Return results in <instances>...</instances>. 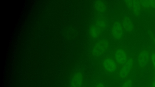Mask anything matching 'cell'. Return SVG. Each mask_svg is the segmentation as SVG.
<instances>
[{"mask_svg":"<svg viewBox=\"0 0 155 87\" xmlns=\"http://www.w3.org/2000/svg\"><path fill=\"white\" fill-rule=\"evenodd\" d=\"M134 62L131 58H128L127 61L118 69L116 75L120 79L124 80L129 75L132 70Z\"/></svg>","mask_w":155,"mask_h":87,"instance_id":"obj_1","label":"cell"},{"mask_svg":"<svg viewBox=\"0 0 155 87\" xmlns=\"http://www.w3.org/2000/svg\"><path fill=\"white\" fill-rule=\"evenodd\" d=\"M102 65L104 70L110 74L117 72L119 69L114 59L111 57L105 58L103 61Z\"/></svg>","mask_w":155,"mask_h":87,"instance_id":"obj_2","label":"cell"},{"mask_svg":"<svg viewBox=\"0 0 155 87\" xmlns=\"http://www.w3.org/2000/svg\"><path fill=\"white\" fill-rule=\"evenodd\" d=\"M109 47L108 41L103 39L98 41L94 46L92 50V54L96 56L103 55L107 50Z\"/></svg>","mask_w":155,"mask_h":87,"instance_id":"obj_3","label":"cell"},{"mask_svg":"<svg viewBox=\"0 0 155 87\" xmlns=\"http://www.w3.org/2000/svg\"><path fill=\"white\" fill-rule=\"evenodd\" d=\"M114 59L119 66L124 64L128 59L125 51L121 48H118L115 51Z\"/></svg>","mask_w":155,"mask_h":87,"instance_id":"obj_4","label":"cell"},{"mask_svg":"<svg viewBox=\"0 0 155 87\" xmlns=\"http://www.w3.org/2000/svg\"><path fill=\"white\" fill-rule=\"evenodd\" d=\"M84 76L80 71L76 72L72 76L70 83V87H81L84 81Z\"/></svg>","mask_w":155,"mask_h":87,"instance_id":"obj_5","label":"cell"},{"mask_svg":"<svg viewBox=\"0 0 155 87\" xmlns=\"http://www.w3.org/2000/svg\"><path fill=\"white\" fill-rule=\"evenodd\" d=\"M113 37L117 39H120L123 37V30L121 24L118 21H115L114 23L111 30Z\"/></svg>","mask_w":155,"mask_h":87,"instance_id":"obj_6","label":"cell"},{"mask_svg":"<svg viewBox=\"0 0 155 87\" xmlns=\"http://www.w3.org/2000/svg\"><path fill=\"white\" fill-rule=\"evenodd\" d=\"M150 58V56L148 52L144 51L141 52L138 56L137 59L139 65L142 67L146 66Z\"/></svg>","mask_w":155,"mask_h":87,"instance_id":"obj_7","label":"cell"},{"mask_svg":"<svg viewBox=\"0 0 155 87\" xmlns=\"http://www.w3.org/2000/svg\"><path fill=\"white\" fill-rule=\"evenodd\" d=\"M102 32V31L95 24L91 27L89 33L91 37L97 38L99 36Z\"/></svg>","mask_w":155,"mask_h":87,"instance_id":"obj_8","label":"cell"},{"mask_svg":"<svg viewBox=\"0 0 155 87\" xmlns=\"http://www.w3.org/2000/svg\"><path fill=\"white\" fill-rule=\"evenodd\" d=\"M95 6L97 10L101 13H103L106 10V5L102 1H97L95 3Z\"/></svg>","mask_w":155,"mask_h":87,"instance_id":"obj_9","label":"cell"},{"mask_svg":"<svg viewBox=\"0 0 155 87\" xmlns=\"http://www.w3.org/2000/svg\"><path fill=\"white\" fill-rule=\"evenodd\" d=\"M140 2L141 5L144 7L155 8V0H142Z\"/></svg>","mask_w":155,"mask_h":87,"instance_id":"obj_10","label":"cell"},{"mask_svg":"<svg viewBox=\"0 0 155 87\" xmlns=\"http://www.w3.org/2000/svg\"><path fill=\"white\" fill-rule=\"evenodd\" d=\"M133 82L130 75L123 80L120 87H132Z\"/></svg>","mask_w":155,"mask_h":87,"instance_id":"obj_11","label":"cell"},{"mask_svg":"<svg viewBox=\"0 0 155 87\" xmlns=\"http://www.w3.org/2000/svg\"><path fill=\"white\" fill-rule=\"evenodd\" d=\"M95 24L103 31L106 27L105 21L103 19H99L97 20Z\"/></svg>","mask_w":155,"mask_h":87,"instance_id":"obj_12","label":"cell"},{"mask_svg":"<svg viewBox=\"0 0 155 87\" xmlns=\"http://www.w3.org/2000/svg\"><path fill=\"white\" fill-rule=\"evenodd\" d=\"M132 4L134 12L135 13H137L140 8L139 2L137 1H133Z\"/></svg>","mask_w":155,"mask_h":87,"instance_id":"obj_13","label":"cell"},{"mask_svg":"<svg viewBox=\"0 0 155 87\" xmlns=\"http://www.w3.org/2000/svg\"><path fill=\"white\" fill-rule=\"evenodd\" d=\"M150 58L152 63L155 70V53L152 52L150 55Z\"/></svg>","mask_w":155,"mask_h":87,"instance_id":"obj_14","label":"cell"},{"mask_svg":"<svg viewBox=\"0 0 155 87\" xmlns=\"http://www.w3.org/2000/svg\"><path fill=\"white\" fill-rule=\"evenodd\" d=\"M95 87H106V86L103 83L99 82L96 84Z\"/></svg>","mask_w":155,"mask_h":87,"instance_id":"obj_15","label":"cell"},{"mask_svg":"<svg viewBox=\"0 0 155 87\" xmlns=\"http://www.w3.org/2000/svg\"><path fill=\"white\" fill-rule=\"evenodd\" d=\"M150 87H155V78Z\"/></svg>","mask_w":155,"mask_h":87,"instance_id":"obj_16","label":"cell"}]
</instances>
